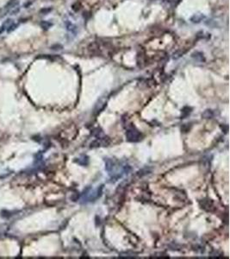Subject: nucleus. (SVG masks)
Segmentation results:
<instances>
[{"mask_svg": "<svg viewBox=\"0 0 230 259\" xmlns=\"http://www.w3.org/2000/svg\"><path fill=\"white\" fill-rule=\"evenodd\" d=\"M126 136H127L128 140L131 141V142H138L141 138L140 133L135 127H132V128L128 130V131L126 133Z\"/></svg>", "mask_w": 230, "mask_h": 259, "instance_id": "nucleus-1", "label": "nucleus"}, {"mask_svg": "<svg viewBox=\"0 0 230 259\" xmlns=\"http://www.w3.org/2000/svg\"><path fill=\"white\" fill-rule=\"evenodd\" d=\"M13 24V20L12 19H8V20H6L3 23V25L0 27V35L6 30H8L11 25Z\"/></svg>", "mask_w": 230, "mask_h": 259, "instance_id": "nucleus-2", "label": "nucleus"}, {"mask_svg": "<svg viewBox=\"0 0 230 259\" xmlns=\"http://www.w3.org/2000/svg\"><path fill=\"white\" fill-rule=\"evenodd\" d=\"M42 26L45 29H47L51 26V23H47L46 22H43V23H42Z\"/></svg>", "mask_w": 230, "mask_h": 259, "instance_id": "nucleus-3", "label": "nucleus"}]
</instances>
